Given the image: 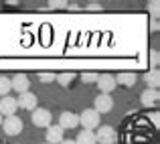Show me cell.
I'll return each instance as SVG.
<instances>
[{
    "instance_id": "6da1fadb",
    "label": "cell",
    "mask_w": 160,
    "mask_h": 144,
    "mask_svg": "<svg viewBox=\"0 0 160 144\" xmlns=\"http://www.w3.org/2000/svg\"><path fill=\"white\" fill-rule=\"evenodd\" d=\"M79 124L83 126V130H95L99 128V114L95 112L93 108L91 110H83L81 114H79Z\"/></svg>"
},
{
    "instance_id": "7a4b0ae2",
    "label": "cell",
    "mask_w": 160,
    "mask_h": 144,
    "mask_svg": "<svg viewBox=\"0 0 160 144\" xmlns=\"http://www.w3.org/2000/svg\"><path fill=\"white\" fill-rule=\"evenodd\" d=\"M31 120H32V124H35L37 128H49L53 116H51V112H49L47 108H37V110H32Z\"/></svg>"
},
{
    "instance_id": "3957f363",
    "label": "cell",
    "mask_w": 160,
    "mask_h": 144,
    "mask_svg": "<svg viewBox=\"0 0 160 144\" xmlns=\"http://www.w3.org/2000/svg\"><path fill=\"white\" fill-rule=\"evenodd\" d=\"M95 85L99 87V94H106V95H109L113 90H116V77H113L112 73H102L98 77V81H95Z\"/></svg>"
},
{
    "instance_id": "277c9868",
    "label": "cell",
    "mask_w": 160,
    "mask_h": 144,
    "mask_svg": "<svg viewBox=\"0 0 160 144\" xmlns=\"http://www.w3.org/2000/svg\"><path fill=\"white\" fill-rule=\"evenodd\" d=\"M37 104H39V97L32 94V91L20 94L18 97H16V105H18L20 110H28V112H32V110H37Z\"/></svg>"
},
{
    "instance_id": "5b68a950",
    "label": "cell",
    "mask_w": 160,
    "mask_h": 144,
    "mask_svg": "<svg viewBox=\"0 0 160 144\" xmlns=\"http://www.w3.org/2000/svg\"><path fill=\"white\" fill-rule=\"evenodd\" d=\"M112 108H113V97H112V95L99 94L98 97H95L93 110H95L98 114H108V112H112Z\"/></svg>"
},
{
    "instance_id": "8992f818",
    "label": "cell",
    "mask_w": 160,
    "mask_h": 144,
    "mask_svg": "<svg viewBox=\"0 0 160 144\" xmlns=\"http://www.w3.org/2000/svg\"><path fill=\"white\" fill-rule=\"evenodd\" d=\"M93 134H95V142H99V144H113L116 142V130L112 126H102Z\"/></svg>"
},
{
    "instance_id": "52a82bcc",
    "label": "cell",
    "mask_w": 160,
    "mask_h": 144,
    "mask_svg": "<svg viewBox=\"0 0 160 144\" xmlns=\"http://www.w3.org/2000/svg\"><path fill=\"white\" fill-rule=\"evenodd\" d=\"M2 126H4V132H6L8 136H16V134L22 132V120H20L18 116H8Z\"/></svg>"
},
{
    "instance_id": "ba28073f",
    "label": "cell",
    "mask_w": 160,
    "mask_h": 144,
    "mask_svg": "<svg viewBox=\"0 0 160 144\" xmlns=\"http://www.w3.org/2000/svg\"><path fill=\"white\" fill-rule=\"evenodd\" d=\"M18 105H16V97H10V95H4L0 97V116H14Z\"/></svg>"
},
{
    "instance_id": "9c48e42d",
    "label": "cell",
    "mask_w": 160,
    "mask_h": 144,
    "mask_svg": "<svg viewBox=\"0 0 160 144\" xmlns=\"http://www.w3.org/2000/svg\"><path fill=\"white\" fill-rule=\"evenodd\" d=\"M10 85L14 91H18V94H27L28 87H31V79H28V75L24 73H16L14 77L10 79Z\"/></svg>"
},
{
    "instance_id": "30bf717a",
    "label": "cell",
    "mask_w": 160,
    "mask_h": 144,
    "mask_svg": "<svg viewBox=\"0 0 160 144\" xmlns=\"http://www.w3.org/2000/svg\"><path fill=\"white\" fill-rule=\"evenodd\" d=\"M59 126H61L63 130H73L79 126V116L75 112H63L61 116H59Z\"/></svg>"
},
{
    "instance_id": "8fae6325",
    "label": "cell",
    "mask_w": 160,
    "mask_h": 144,
    "mask_svg": "<svg viewBox=\"0 0 160 144\" xmlns=\"http://www.w3.org/2000/svg\"><path fill=\"white\" fill-rule=\"evenodd\" d=\"M140 101L144 108H156L158 101H160V94L158 90H144L140 95Z\"/></svg>"
},
{
    "instance_id": "7c38bea8",
    "label": "cell",
    "mask_w": 160,
    "mask_h": 144,
    "mask_svg": "<svg viewBox=\"0 0 160 144\" xmlns=\"http://www.w3.org/2000/svg\"><path fill=\"white\" fill-rule=\"evenodd\" d=\"M63 138V128L61 126H49L47 128V144H61Z\"/></svg>"
},
{
    "instance_id": "4fadbf2b",
    "label": "cell",
    "mask_w": 160,
    "mask_h": 144,
    "mask_svg": "<svg viewBox=\"0 0 160 144\" xmlns=\"http://www.w3.org/2000/svg\"><path fill=\"white\" fill-rule=\"evenodd\" d=\"M136 73H130V71H122L116 77V85H124V87H134L136 85Z\"/></svg>"
},
{
    "instance_id": "5bb4252c",
    "label": "cell",
    "mask_w": 160,
    "mask_h": 144,
    "mask_svg": "<svg viewBox=\"0 0 160 144\" xmlns=\"http://www.w3.org/2000/svg\"><path fill=\"white\" fill-rule=\"evenodd\" d=\"M144 83L148 85V90H158L160 85V71L158 69H150L144 73Z\"/></svg>"
},
{
    "instance_id": "9a60e30c",
    "label": "cell",
    "mask_w": 160,
    "mask_h": 144,
    "mask_svg": "<svg viewBox=\"0 0 160 144\" xmlns=\"http://www.w3.org/2000/svg\"><path fill=\"white\" fill-rule=\"evenodd\" d=\"M75 144H98V142H95V134L89 132V130H83V132L77 134Z\"/></svg>"
},
{
    "instance_id": "2e32d148",
    "label": "cell",
    "mask_w": 160,
    "mask_h": 144,
    "mask_svg": "<svg viewBox=\"0 0 160 144\" xmlns=\"http://www.w3.org/2000/svg\"><path fill=\"white\" fill-rule=\"evenodd\" d=\"M73 79H75V73H71V71H63V73H59L57 77H55V81H59L61 87H69Z\"/></svg>"
},
{
    "instance_id": "e0dca14e",
    "label": "cell",
    "mask_w": 160,
    "mask_h": 144,
    "mask_svg": "<svg viewBox=\"0 0 160 144\" xmlns=\"http://www.w3.org/2000/svg\"><path fill=\"white\" fill-rule=\"evenodd\" d=\"M12 91V85H10V79L6 75H0V97L8 95Z\"/></svg>"
},
{
    "instance_id": "ac0fdd59",
    "label": "cell",
    "mask_w": 160,
    "mask_h": 144,
    "mask_svg": "<svg viewBox=\"0 0 160 144\" xmlns=\"http://www.w3.org/2000/svg\"><path fill=\"white\" fill-rule=\"evenodd\" d=\"M99 77V73H95V71H83L81 73V81L83 83H95Z\"/></svg>"
},
{
    "instance_id": "d6986e66",
    "label": "cell",
    "mask_w": 160,
    "mask_h": 144,
    "mask_svg": "<svg viewBox=\"0 0 160 144\" xmlns=\"http://www.w3.org/2000/svg\"><path fill=\"white\" fill-rule=\"evenodd\" d=\"M148 12L152 14V18H158V14H160V2L158 0H152V2H148Z\"/></svg>"
},
{
    "instance_id": "ffe728a7",
    "label": "cell",
    "mask_w": 160,
    "mask_h": 144,
    "mask_svg": "<svg viewBox=\"0 0 160 144\" xmlns=\"http://www.w3.org/2000/svg\"><path fill=\"white\" fill-rule=\"evenodd\" d=\"M67 0H51V2H49V8H51V10H65L67 8Z\"/></svg>"
},
{
    "instance_id": "44dd1931",
    "label": "cell",
    "mask_w": 160,
    "mask_h": 144,
    "mask_svg": "<svg viewBox=\"0 0 160 144\" xmlns=\"http://www.w3.org/2000/svg\"><path fill=\"white\" fill-rule=\"evenodd\" d=\"M55 77H57V75L51 73V71H41V73H39V79L43 83H51V81H55Z\"/></svg>"
},
{
    "instance_id": "7402d4cb",
    "label": "cell",
    "mask_w": 160,
    "mask_h": 144,
    "mask_svg": "<svg viewBox=\"0 0 160 144\" xmlns=\"http://www.w3.org/2000/svg\"><path fill=\"white\" fill-rule=\"evenodd\" d=\"M150 63H152V67H150V69H158L160 55H158V51H156V49H152V51H150Z\"/></svg>"
},
{
    "instance_id": "603a6c76",
    "label": "cell",
    "mask_w": 160,
    "mask_h": 144,
    "mask_svg": "<svg viewBox=\"0 0 160 144\" xmlns=\"http://www.w3.org/2000/svg\"><path fill=\"white\" fill-rule=\"evenodd\" d=\"M85 10H103V6H102V4H98V2H91V4H87V6H85Z\"/></svg>"
},
{
    "instance_id": "cb8c5ba5",
    "label": "cell",
    "mask_w": 160,
    "mask_h": 144,
    "mask_svg": "<svg viewBox=\"0 0 160 144\" xmlns=\"http://www.w3.org/2000/svg\"><path fill=\"white\" fill-rule=\"evenodd\" d=\"M152 31H158V18H152V24H150Z\"/></svg>"
},
{
    "instance_id": "d4e9b609",
    "label": "cell",
    "mask_w": 160,
    "mask_h": 144,
    "mask_svg": "<svg viewBox=\"0 0 160 144\" xmlns=\"http://www.w3.org/2000/svg\"><path fill=\"white\" fill-rule=\"evenodd\" d=\"M67 8H69V10H81L79 4H67Z\"/></svg>"
},
{
    "instance_id": "484cf974",
    "label": "cell",
    "mask_w": 160,
    "mask_h": 144,
    "mask_svg": "<svg viewBox=\"0 0 160 144\" xmlns=\"http://www.w3.org/2000/svg\"><path fill=\"white\" fill-rule=\"evenodd\" d=\"M61 144H75V140H63Z\"/></svg>"
},
{
    "instance_id": "4316f807",
    "label": "cell",
    "mask_w": 160,
    "mask_h": 144,
    "mask_svg": "<svg viewBox=\"0 0 160 144\" xmlns=\"http://www.w3.org/2000/svg\"><path fill=\"white\" fill-rule=\"evenodd\" d=\"M0 126H2V116H0Z\"/></svg>"
},
{
    "instance_id": "83f0119b",
    "label": "cell",
    "mask_w": 160,
    "mask_h": 144,
    "mask_svg": "<svg viewBox=\"0 0 160 144\" xmlns=\"http://www.w3.org/2000/svg\"><path fill=\"white\" fill-rule=\"evenodd\" d=\"M0 144H4V142H2V140H0Z\"/></svg>"
},
{
    "instance_id": "f1b7e54d",
    "label": "cell",
    "mask_w": 160,
    "mask_h": 144,
    "mask_svg": "<svg viewBox=\"0 0 160 144\" xmlns=\"http://www.w3.org/2000/svg\"><path fill=\"white\" fill-rule=\"evenodd\" d=\"M43 144H47V142H43Z\"/></svg>"
}]
</instances>
